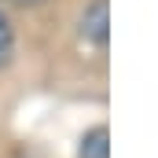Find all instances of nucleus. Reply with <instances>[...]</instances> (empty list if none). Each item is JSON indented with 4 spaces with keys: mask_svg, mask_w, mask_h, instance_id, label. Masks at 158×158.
Instances as JSON below:
<instances>
[{
    "mask_svg": "<svg viewBox=\"0 0 158 158\" xmlns=\"http://www.w3.org/2000/svg\"><path fill=\"white\" fill-rule=\"evenodd\" d=\"M30 26L33 85L66 99H107L110 0H66Z\"/></svg>",
    "mask_w": 158,
    "mask_h": 158,
    "instance_id": "f257e3e1",
    "label": "nucleus"
},
{
    "mask_svg": "<svg viewBox=\"0 0 158 158\" xmlns=\"http://www.w3.org/2000/svg\"><path fill=\"white\" fill-rule=\"evenodd\" d=\"M33 85V52H30V26L11 7L0 4V99L11 88Z\"/></svg>",
    "mask_w": 158,
    "mask_h": 158,
    "instance_id": "f03ea898",
    "label": "nucleus"
},
{
    "mask_svg": "<svg viewBox=\"0 0 158 158\" xmlns=\"http://www.w3.org/2000/svg\"><path fill=\"white\" fill-rule=\"evenodd\" d=\"M74 158H110V125L107 118L88 121L74 140Z\"/></svg>",
    "mask_w": 158,
    "mask_h": 158,
    "instance_id": "7ed1b4c3",
    "label": "nucleus"
},
{
    "mask_svg": "<svg viewBox=\"0 0 158 158\" xmlns=\"http://www.w3.org/2000/svg\"><path fill=\"white\" fill-rule=\"evenodd\" d=\"M4 7H11L19 19H26V22H33L40 15H48V11H55L59 4H66V0H0Z\"/></svg>",
    "mask_w": 158,
    "mask_h": 158,
    "instance_id": "20e7f679",
    "label": "nucleus"
},
{
    "mask_svg": "<svg viewBox=\"0 0 158 158\" xmlns=\"http://www.w3.org/2000/svg\"><path fill=\"white\" fill-rule=\"evenodd\" d=\"M4 110H7V99H0V143L7 140V132H4Z\"/></svg>",
    "mask_w": 158,
    "mask_h": 158,
    "instance_id": "39448f33",
    "label": "nucleus"
}]
</instances>
